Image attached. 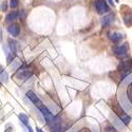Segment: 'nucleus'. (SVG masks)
<instances>
[{
  "label": "nucleus",
  "mask_w": 132,
  "mask_h": 132,
  "mask_svg": "<svg viewBox=\"0 0 132 132\" xmlns=\"http://www.w3.org/2000/svg\"><path fill=\"white\" fill-rule=\"evenodd\" d=\"M39 109H40V111H41V114L43 115V117L46 118L47 120V124H57V123H60V117H55L52 112L50 111V110L46 107V106H43V105H40L39 106Z\"/></svg>",
  "instance_id": "obj_1"
},
{
  "label": "nucleus",
  "mask_w": 132,
  "mask_h": 132,
  "mask_svg": "<svg viewBox=\"0 0 132 132\" xmlns=\"http://www.w3.org/2000/svg\"><path fill=\"white\" fill-rule=\"evenodd\" d=\"M128 51H129V46L128 43H124L120 45L114 49V53L118 58H125L128 56Z\"/></svg>",
  "instance_id": "obj_2"
},
{
  "label": "nucleus",
  "mask_w": 132,
  "mask_h": 132,
  "mask_svg": "<svg viewBox=\"0 0 132 132\" xmlns=\"http://www.w3.org/2000/svg\"><path fill=\"white\" fill-rule=\"evenodd\" d=\"M117 70L120 71V72H125L127 74L132 72V59L129 58L127 60L119 62V64L117 65Z\"/></svg>",
  "instance_id": "obj_3"
},
{
  "label": "nucleus",
  "mask_w": 132,
  "mask_h": 132,
  "mask_svg": "<svg viewBox=\"0 0 132 132\" xmlns=\"http://www.w3.org/2000/svg\"><path fill=\"white\" fill-rule=\"evenodd\" d=\"M95 7L98 14H105L109 12V6L106 2V0H96L95 1Z\"/></svg>",
  "instance_id": "obj_4"
},
{
  "label": "nucleus",
  "mask_w": 132,
  "mask_h": 132,
  "mask_svg": "<svg viewBox=\"0 0 132 132\" xmlns=\"http://www.w3.org/2000/svg\"><path fill=\"white\" fill-rule=\"evenodd\" d=\"M119 101H120V103H122V104H120V105H122V107L126 110V111L130 112L131 109H132V103H130V101L128 100V97L122 94V96H119Z\"/></svg>",
  "instance_id": "obj_5"
},
{
  "label": "nucleus",
  "mask_w": 132,
  "mask_h": 132,
  "mask_svg": "<svg viewBox=\"0 0 132 132\" xmlns=\"http://www.w3.org/2000/svg\"><path fill=\"white\" fill-rule=\"evenodd\" d=\"M7 32H9L13 37H17V36L19 35V33H20V26L17 24V23L11 24V26H9V28H7Z\"/></svg>",
  "instance_id": "obj_6"
},
{
  "label": "nucleus",
  "mask_w": 132,
  "mask_h": 132,
  "mask_svg": "<svg viewBox=\"0 0 132 132\" xmlns=\"http://www.w3.org/2000/svg\"><path fill=\"white\" fill-rule=\"evenodd\" d=\"M27 97H29L30 100L34 103L36 106H40V105H42L41 104V102L39 101V98L37 97V95H35V93L34 92H32V91H28L27 92Z\"/></svg>",
  "instance_id": "obj_7"
},
{
  "label": "nucleus",
  "mask_w": 132,
  "mask_h": 132,
  "mask_svg": "<svg viewBox=\"0 0 132 132\" xmlns=\"http://www.w3.org/2000/svg\"><path fill=\"white\" fill-rule=\"evenodd\" d=\"M113 21H114V15L108 14L107 16H105V17L102 19V24H103V27H107V26L111 24Z\"/></svg>",
  "instance_id": "obj_8"
},
{
  "label": "nucleus",
  "mask_w": 132,
  "mask_h": 132,
  "mask_svg": "<svg viewBox=\"0 0 132 132\" xmlns=\"http://www.w3.org/2000/svg\"><path fill=\"white\" fill-rule=\"evenodd\" d=\"M109 37H110V39H111L113 42L117 43V42H119V41H122V39H123V34H122V33L113 32V33H111V34H110Z\"/></svg>",
  "instance_id": "obj_9"
},
{
  "label": "nucleus",
  "mask_w": 132,
  "mask_h": 132,
  "mask_svg": "<svg viewBox=\"0 0 132 132\" xmlns=\"http://www.w3.org/2000/svg\"><path fill=\"white\" fill-rule=\"evenodd\" d=\"M33 75V73L32 72H30V71H28V70H22V71H19L18 72V74H17V76L20 78V79H28V78H30L31 76Z\"/></svg>",
  "instance_id": "obj_10"
},
{
  "label": "nucleus",
  "mask_w": 132,
  "mask_h": 132,
  "mask_svg": "<svg viewBox=\"0 0 132 132\" xmlns=\"http://www.w3.org/2000/svg\"><path fill=\"white\" fill-rule=\"evenodd\" d=\"M18 16H19V13H18V12H12V13H10V14L6 16L5 21H6L7 23H10V22H12V21L16 20V19L18 18Z\"/></svg>",
  "instance_id": "obj_11"
},
{
  "label": "nucleus",
  "mask_w": 132,
  "mask_h": 132,
  "mask_svg": "<svg viewBox=\"0 0 132 132\" xmlns=\"http://www.w3.org/2000/svg\"><path fill=\"white\" fill-rule=\"evenodd\" d=\"M63 129H62V126L60 123H57V124H53L51 126V132H62Z\"/></svg>",
  "instance_id": "obj_12"
},
{
  "label": "nucleus",
  "mask_w": 132,
  "mask_h": 132,
  "mask_svg": "<svg viewBox=\"0 0 132 132\" xmlns=\"http://www.w3.org/2000/svg\"><path fill=\"white\" fill-rule=\"evenodd\" d=\"M19 119L21 120V123H22L26 127H28V126H30V123H29V117H28V115H26V114H23V113H20L19 114Z\"/></svg>",
  "instance_id": "obj_13"
},
{
  "label": "nucleus",
  "mask_w": 132,
  "mask_h": 132,
  "mask_svg": "<svg viewBox=\"0 0 132 132\" xmlns=\"http://www.w3.org/2000/svg\"><path fill=\"white\" fill-rule=\"evenodd\" d=\"M0 81L5 84L9 81V75L6 73V71H2L1 73H0Z\"/></svg>",
  "instance_id": "obj_14"
},
{
  "label": "nucleus",
  "mask_w": 132,
  "mask_h": 132,
  "mask_svg": "<svg viewBox=\"0 0 132 132\" xmlns=\"http://www.w3.org/2000/svg\"><path fill=\"white\" fill-rule=\"evenodd\" d=\"M9 47H10V50H11V53L12 54H14V55H16V42L15 41H13V40H9Z\"/></svg>",
  "instance_id": "obj_15"
},
{
  "label": "nucleus",
  "mask_w": 132,
  "mask_h": 132,
  "mask_svg": "<svg viewBox=\"0 0 132 132\" xmlns=\"http://www.w3.org/2000/svg\"><path fill=\"white\" fill-rule=\"evenodd\" d=\"M127 97H128V100L130 101V103H132V82H130L128 85V88H127Z\"/></svg>",
  "instance_id": "obj_16"
},
{
  "label": "nucleus",
  "mask_w": 132,
  "mask_h": 132,
  "mask_svg": "<svg viewBox=\"0 0 132 132\" xmlns=\"http://www.w3.org/2000/svg\"><path fill=\"white\" fill-rule=\"evenodd\" d=\"M18 4H19V0H11V1H10V6L12 9L17 7Z\"/></svg>",
  "instance_id": "obj_17"
},
{
  "label": "nucleus",
  "mask_w": 132,
  "mask_h": 132,
  "mask_svg": "<svg viewBox=\"0 0 132 132\" xmlns=\"http://www.w3.org/2000/svg\"><path fill=\"white\" fill-rule=\"evenodd\" d=\"M6 10H7V3H6V1H2L1 4H0V11H1V12H5Z\"/></svg>",
  "instance_id": "obj_18"
},
{
  "label": "nucleus",
  "mask_w": 132,
  "mask_h": 132,
  "mask_svg": "<svg viewBox=\"0 0 132 132\" xmlns=\"http://www.w3.org/2000/svg\"><path fill=\"white\" fill-rule=\"evenodd\" d=\"M76 132H92L90 128H88V127H84L81 129H79L78 131H76Z\"/></svg>",
  "instance_id": "obj_19"
},
{
  "label": "nucleus",
  "mask_w": 132,
  "mask_h": 132,
  "mask_svg": "<svg viewBox=\"0 0 132 132\" xmlns=\"http://www.w3.org/2000/svg\"><path fill=\"white\" fill-rule=\"evenodd\" d=\"M107 2L110 4V5H114V2H113V0H107Z\"/></svg>",
  "instance_id": "obj_20"
},
{
  "label": "nucleus",
  "mask_w": 132,
  "mask_h": 132,
  "mask_svg": "<svg viewBox=\"0 0 132 132\" xmlns=\"http://www.w3.org/2000/svg\"><path fill=\"white\" fill-rule=\"evenodd\" d=\"M36 131H37V132H43V131H42L41 129H39V128H37V129H36Z\"/></svg>",
  "instance_id": "obj_21"
},
{
  "label": "nucleus",
  "mask_w": 132,
  "mask_h": 132,
  "mask_svg": "<svg viewBox=\"0 0 132 132\" xmlns=\"http://www.w3.org/2000/svg\"><path fill=\"white\" fill-rule=\"evenodd\" d=\"M2 40V37H1V29H0V41Z\"/></svg>",
  "instance_id": "obj_22"
},
{
  "label": "nucleus",
  "mask_w": 132,
  "mask_h": 132,
  "mask_svg": "<svg viewBox=\"0 0 132 132\" xmlns=\"http://www.w3.org/2000/svg\"><path fill=\"white\" fill-rule=\"evenodd\" d=\"M2 71H3V70H2V67H0V73H1Z\"/></svg>",
  "instance_id": "obj_23"
},
{
  "label": "nucleus",
  "mask_w": 132,
  "mask_h": 132,
  "mask_svg": "<svg viewBox=\"0 0 132 132\" xmlns=\"http://www.w3.org/2000/svg\"><path fill=\"white\" fill-rule=\"evenodd\" d=\"M115 1H116V2H118V0H115Z\"/></svg>",
  "instance_id": "obj_24"
}]
</instances>
